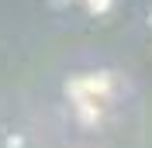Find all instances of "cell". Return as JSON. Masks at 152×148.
Segmentation results:
<instances>
[{
  "label": "cell",
  "instance_id": "obj_1",
  "mask_svg": "<svg viewBox=\"0 0 152 148\" xmlns=\"http://www.w3.org/2000/svg\"><path fill=\"white\" fill-rule=\"evenodd\" d=\"M111 83H114L111 73L76 76L73 83H69V96H73L76 103H80V100H100V96H107V93H111Z\"/></svg>",
  "mask_w": 152,
  "mask_h": 148
},
{
  "label": "cell",
  "instance_id": "obj_3",
  "mask_svg": "<svg viewBox=\"0 0 152 148\" xmlns=\"http://www.w3.org/2000/svg\"><path fill=\"white\" fill-rule=\"evenodd\" d=\"M114 0H86V7H90V14H107L111 10Z\"/></svg>",
  "mask_w": 152,
  "mask_h": 148
},
{
  "label": "cell",
  "instance_id": "obj_2",
  "mask_svg": "<svg viewBox=\"0 0 152 148\" xmlns=\"http://www.w3.org/2000/svg\"><path fill=\"white\" fill-rule=\"evenodd\" d=\"M97 117H100V100H80V120L97 124Z\"/></svg>",
  "mask_w": 152,
  "mask_h": 148
}]
</instances>
